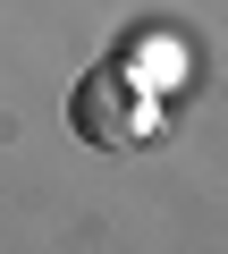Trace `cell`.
Wrapping results in <instances>:
<instances>
[{
  "instance_id": "cell-1",
  "label": "cell",
  "mask_w": 228,
  "mask_h": 254,
  "mask_svg": "<svg viewBox=\"0 0 228 254\" xmlns=\"http://www.w3.org/2000/svg\"><path fill=\"white\" fill-rule=\"evenodd\" d=\"M76 136L85 144H101V153H119V144H144L152 136V102H144V85L110 60V68H93L85 85H76Z\"/></svg>"
}]
</instances>
